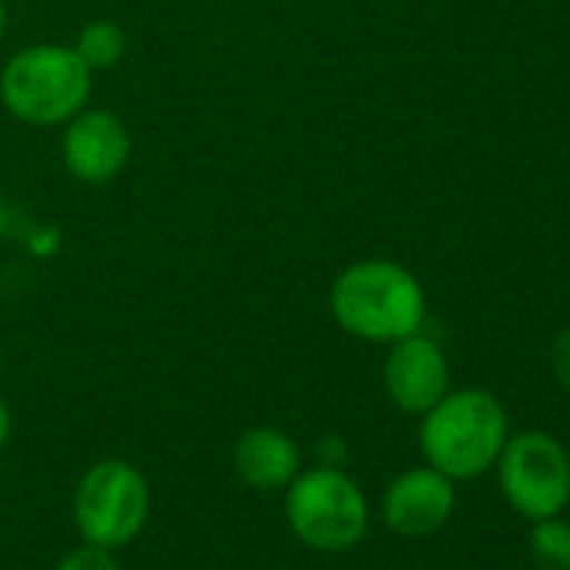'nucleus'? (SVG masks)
<instances>
[{
  "label": "nucleus",
  "instance_id": "f257e3e1",
  "mask_svg": "<svg viewBox=\"0 0 570 570\" xmlns=\"http://www.w3.org/2000/svg\"><path fill=\"white\" fill-rule=\"evenodd\" d=\"M336 323L370 343H396L420 333L426 316L423 285L396 262L370 258L350 265L333 285Z\"/></svg>",
  "mask_w": 570,
  "mask_h": 570
},
{
  "label": "nucleus",
  "instance_id": "f03ea898",
  "mask_svg": "<svg viewBox=\"0 0 570 570\" xmlns=\"http://www.w3.org/2000/svg\"><path fill=\"white\" fill-rule=\"evenodd\" d=\"M507 443V413L487 390L446 393L423 413L420 446L433 470L450 480L487 473Z\"/></svg>",
  "mask_w": 570,
  "mask_h": 570
},
{
  "label": "nucleus",
  "instance_id": "7ed1b4c3",
  "mask_svg": "<svg viewBox=\"0 0 570 570\" xmlns=\"http://www.w3.org/2000/svg\"><path fill=\"white\" fill-rule=\"evenodd\" d=\"M91 95V68L75 48L38 45L18 51L0 75V98L28 125H61L85 111Z\"/></svg>",
  "mask_w": 570,
  "mask_h": 570
},
{
  "label": "nucleus",
  "instance_id": "20e7f679",
  "mask_svg": "<svg viewBox=\"0 0 570 570\" xmlns=\"http://www.w3.org/2000/svg\"><path fill=\"white\" fill-rule=\"evenodd\" d=\"M285 520L313 550H350L370 527V507L353 476L340 466L299 470L285 493Z\"/></svg>",
  "mask_w": 570,
  "mask_h": 570
},
{
  "label": "nucleus",
  "instance_id": "39448f33",
  "mask_svg": "<svg viewBox=\"0 0 570 570\" xmlns=\"http://www.w3.org/2000/svg\"><path fill=\"white\" fill-rule=\"evenodd\" d=\"M75 527L88 543L118 550L131 543L151 510V490L138 466L128 460L95 463L75 490Z\"/></svg>",
  "mask_w": 570,
  "mask_h": 570
},
{
  "label": "nucleus",
  "instance_id": "423d86ee",
  "mask_svg": "<svg viewBox=\"0 0 570 570\" xmlns=\"http://www.w3.org/2000/svg\"><path fill=\"white\" fill-rule=\"evenodd\" d=\"M500 487L510 507L530 520L557 517L570 500V456L547 433H520L503 443Z\"/></svg>",
  "mask_w": 570,
  "mask_h": 570
},
{
  "label": "nucleus",
  "instance_id": "0eeeda50",
  "mask_svg": "<svg viewBox=\"0 0 570 570\" xmlns=\"http://www.w3.org/2000/svg\"><path fill=\"white\" fill-rule=\"evenodd\" d=\"M386 393L403 413H426L450 393V366L443 350L413 333L406 340L393 343V353L386 356Z\"/></svg>",
  "mask_w": 570,
  "mask_h": 570
},
{
  "label": "nucleus",
  "instance_id": "6e6552de",
  "mask_svg": "<svg viewBox=\"0 0 570 570\" xmlns=\"http://www.w3.org/2000/svg\"><path fill=\"white\" fill-rule=\"evenodd\" d=\"M453 480L433 466L400 473L383 497V520L400 537H430L453 513Z\"/></svg>",
  "mask_w": 570,
  "mask_h": 570
},
{
  "label": "nucleus",
  "instance_id": "1a4fd4ad",
  "mask_svg": "<svg viewBox=\"0 0 570 570\" xmlns=\"http://www.w3.org/2000/svg\"><path fill=\"white\" fill-rule=\"evenodd\" d=\"M131 155L128 128L111 111H78L65 131V165L78 181H111Z\"/></svg>",
  "mask_w": 570,
  "mask_h": 570
},
{
  "label": "nucleus",
  "instance_id": "9d476101",
  "mask_svg": "<svg viewBox=\"0 0 570 570\" xmlns=\"http://www.w3.org/2000/svg\"><path fill=\"white\" fill-rule=\"evenodd\" d=\"M299 463L303 456L296 440L275 426H255L235 443V473L255 490L289 487L299 473Z\"/></svg>",
  "mask_w": 570,
  "mask_h": 570
},
{
  "label": "nucleus",
  "instance_id": "9b49d317",
  "mask_svg": "<svg viewBox=\"0 0 570 570\" xmlns=\"http://www.w3.org/2000/svg\"><path fill=\"white\" fill-rule=\"evenodd\" d=\"M75 51L81 55V61L95 71V68H115L125 51H128V38L115 21H95L81 31Z\"/></svg>",
  "mask_w": 570,
  "mask_h": 570
},
{
  "label": "nucleus",
  "instance_id": "f8f14e48",
  "mask_svg": "<svg viewBox=\"0 0 570 570\" xmlns=\"http://www.w3.org/2000/svg\"><path fill=\"white\" fill-rule=\"evenodd\" d=\"M530 550L543 570H570V523L557 517L533 520Z\"/></svg>",
  "mask_w": 570,
  "mask_h": 570
},
{
  "label": "nucleus",
  "instance_id": "ddd939ff",
  "mask_svg": "<svg viewBox=\"0 0 570 570\" xmlns=\"http://www.w3.org/2000/svg\"><path fill=\"white\" fill-rule=\"evenodd\" d=\"M55 570H121V563L115 560V553L108 547H98V543H81L75 550H68Z\"/></svg>",
  "mask_w": 570,
  "mask_h": 570
},
{
  "label": "nucleus",
  "instance_id": "4468645a",
  "mask_svg": "<svg viewBox=\"0 0 570 570\" xmlns=\"http://www.w3.org/2000/svg\"><path fill=\"white\" fill-rule=\"evenodd\" d=\"M553 376L557 383L570 393V326L557 336L553 343Z\"/></svg>",
  "mask_w": 570,
  "mask_h": 570
},
{
  "label": "nucleus",
  "instance_id": "2eb2a0df",
  "mask_svg": "<svg viewBox=\"0 0 570 570\" xmlns=\"http://www.w3.org/2000/svg\"><path fill=\"white\" fill-rule=\"evenodd\" d=\"M8 440H11V410L4 400H0V450L8 446Z\"/></svg>",
  "mask_w": 570,
  "mask_h": 570
},
{
  "label": "nucleus",
  "instance_id": "dca6fc26",
  "mask_svg": "<svg viewBox=\"0 0 570 570\" xmlns=\"http://www.w3.org/2000/svg\"><path fill=\"white\" fill-rule=\"evenodd\" d=\"M8 222V205H4V191H0V228Z\"/></svg>",
  "mask_w": 570,
  "mask_h": 570
},
{
  "label": "nucleus",
  "instance_id": "f3484780",
  "mask_svg": "<svg viewBox=\"0 0 570 570\" xmlns=\"http://www.w3.org/2000/svg\"><path fill=\"white\" fill-rule=\"evenodd\" d=\"M4 24H8V11H4V0H0V35H4Z\"/></svg>",
  "mask_w": 570,
  "mask_h": 570
},
{
  "label": "nucleus",
  "instance_id": "a211bd4d",
  "mask_svg": "<svg viewBox=\"0 0 570 570\" xmlns=\"http://www.w3.org/2000/svg\"><path fill=\"white\" fill-rule=\"evenodd\" d=\"M567 456H570V450H567Z\"/></svg>",
  "mask_w": 570,
  "mask_h": 570
}]
</instances>
